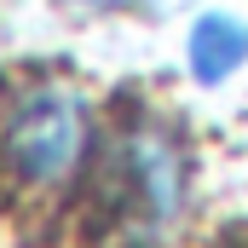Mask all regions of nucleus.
Returning a JSON list of instances; mask_svg holds the SVG:
<instances>
[{"instance_id": "obj_1", "label": "nucleus", "mask_w": 248, "mask_h": 248, "mask_svg": "<svg viewBox=\"0 0 248 248\" xmlns=\"http://www.w3.org/2000/svg\"><path fill=\"white\" fill-rule=\"evenodd\" d=\"M185 144L168 116L133 110L110 127L81 190L93 248H162L185 214Z\"/></svg>"}, {"instance_id": "obj_2", "label": "nucleus", "mask_w": 248, "mask_h": 248, "mask_svg": "<svg viewBox=\"0 0 248 248\" xmlns=\"http://www.w3.org/2000/svg\"><path fill=\"white\" fill-rule=\"evenodd\" d=\"M87 162H93V104L69 75L35 69L0 93V185L6 190L69 185Z\"/></svg>"}, {"instance_id": "obj_3", "label": "nucleus", "mask_w": 248, "mask_h": 248, "mask_svg": "<svg viewBox=\"0 0 248 248\" xmlns=\"http://www.w3.org/2000/svg\"><path fill=\"white\" fill-rule=\"evenodd\" d=\"M248 58V29L237 17H225V12H208L196 29H190V69H196V81H225L237 63Z\"/></svg>"}, {"instance_id": "obj_4", "label": "nucleus", "mask_w": 248, "mask_h": 248, "mask_svg": "<svg viewBox=\"0 0 248 248\" xmlns=\"http://www.w3.org/2000/svg\"><path fill=\"white\" fill-rule=\"evenodd\" d=\"M87 6H110V12H139V6H150V0H87Z\"/></svg>"}]
</instances>
